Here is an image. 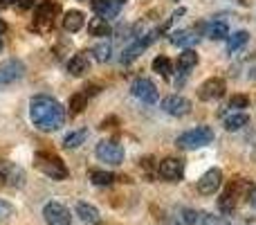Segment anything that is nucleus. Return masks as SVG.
Here are the masks:
<instances>
[{"label": "nucleus", "mask_w": 256, "mask_h": 225, "mask_svg": "<svg viewBox=\"0 0 256 225\" xmlns=\"http://www.w3.org/2000/svg\"><path fill=\"white\" fill-rule=\"evenodd\" d=\"M86 102H88V99H86V95L76 93V95H72V97H70V106H68V108H70L72 115H79L86 108Z\"/></svg>", "instance_id": "nucleus-30"}, {"label": "nucleus", "mask_w": 256, "mask_h": 225, "mask_svg": "<svg viewBox=\"0 0 256 225\" xmlns=\"http://www.w3.org/2000/svg\"><path fill=\"white\" fill-rule=\"evenodd\" d=\"M204 30H207V34L212 36L214 41H222L230 36V27H227L225 21H212L209 25H204Z\"/></svg>", "instance_id": "nucleus-19"}, {"label": "nucleus", "mask_w": 256, "mask_h": 225, "mask_svg": "<svg viewBox=\"0 0 256 225\" xmlns=\"http://www.w3.org/2000/svg\"><path fill=\"white\" fill-rule=\"evenodd\" d=\"M90 34L92 36H108L110 34V25H108L106 18H94L92 23H90Z\"/></svg>", "instance_id": "nucleus-27"}, {"label": "nucleus", "mask_w": 256, "mask_h": 225, "mask_svg": "<svg viewBox=\"0 0 256 225\" xmlns=\"http://www.w3.org/2000/svg\"><path fill=\"white\" fill-rule=\"evenodd\" d=\"M194 225H218V218L214 216V214L198 212V214H196V223Z\"/></svg>", "instance_id": "nucleus-32"}, {"label": "nucleus", "mask_w": 256, "mask_h": 225, "mask_svg": "<svg viewBox=\"0 0 256 225\" xmlns=\"http://www.w3.org/2000/svg\"><path fill=\"white\" fill-rule=\"evenodd\" d=\"M90 180H92V185H97V187H108L115 182V176H112L110 171H92L90 173Z\"/></svg>", "instance_id": "nucleus-29"}, {"label": "nucleus", "mask_w": 256, "mask_h": 225, "mask_svg": "<svg viewBox=\"0 0 256 225\" xmlns=\"http://www.w3.org/2000/svg\"><path fill=\"white\" fill-rule=\"evenodd\" d=\"M34 160H36V169H38L40 173H45V176H50L52 180H63V178H68L66 164H63L56 155H52V153H36Z\"/></svg>", "instance_id": "nucleus-2"}, {"label": "nucleus", "mask_w": 256, "mask_h": 225, "mask_svg": "<svg viewBox=\"0 0 256 225\" xmlns=\"http://www.w3.org/2000/svg\"><path fill=\"white\" fill-rule=\"evenodd\" d=\"M84 25H86L84 12H79V9H70V12H66V16H63V30L66 32H79Z\"/></svg>", "instance_id": "nucleus-16"}, {"label": "nucleus", "mask_w": 256, "mask_h": 225, "mask_svg": "<svg viewBox=\"0 0 256 225\" xmlns=\"http://www.w3.org/2000/svg\"><path fill=\"white\" fill-rule=\"evenodd\" d=\"M254 205H256V194H254Z\"/></svg>", "instance_id": "nucleus-38"}, {"label": "nucleus", "mask_w": 256, "mask_h": 225, "mask_svg": "<svg viewBox=\"0 0 256 225\" xmlns=\"http://www.w3.org/2000/svg\"><path fill=\"white\" fill-rule=\"evenodd\" d=\"M155 41V32H148V34H142V36H137L135 39V43H130L128 48L122 52V57H120V61L122 63H130V61H135L137 57H140L144 50H148V45Z\"/></svg>", "instance_id": "nucleus-5"}, {"label": "nucleus", "mask_w": 256, "mask_h": 225, "mask_svg": "<svg viewBox=\"0 0 256 225\" xmlns=\"http://www.w3.org/2000/svg\"><path fill=\"white\" fill-rule=\"evenodd\" d=\"M214 140V131L209 126H198V128H191V131L182 133L178 137L176 144L180 149H198V146H204Z\"/></svg>", "instance_id": "nucleus-3"}, {"label": "nucleus", "mask_w": 256, "mask_h": 225, "mask_svg": "<svg viewBox=\"0 0 256 225\" xmlns=\"http://www.w3.org/2000/svg\"><path fill=\"white\" fill-rule=\"evenodd\" d=\"M0 50H2V41H0Z\"/></svg>", "instance_id": "nucleus-37"}, {"label": "nucleus", "mask_w": 256, "mask_h": 225, "mask_svg": "<svg viewBox=\"0 0 256 225\" xmlns=\"http://www.w3.org/2000/svg\"><path fill=\"white\" fill-rule=\"evenodd\" d=\"M225 95V81L214 77V79H207L202 86L198 88V97L202 102H212V99H218Z\"/></svg>", "instance_id": "nucleus-10"}, {"label": "nucleus", "mask_w": 256, "mask_h": 225, "mask_svg": "<svg viewBox=\"0 0 256 225\" xmlns=\"http://www.w3.org/2000/svg\"><path fill=\"white\" fill-rule=\"evenodd\" d=\"M43 216L48 221V225H70L72 223L70 209L61 203H48L43 209Z\"/></svg>", "instance_id": "nucleus-6"}, {"label": "nucleus", "mask_w": 256, "mask_h": 225, "mask_svg": "<svg viewBox=\"0 0 256 225\" xmlns=\"http://www.w3.org/2000/svg\"><path fill=\"white\" fill-rule=\"evenodd\" d=\"M153 70L158 72V75H162V77H168L173 72V63H171V59L168 57H158V59H153Z\"/></svg>", "instance_id": "nucleus-26"}, {"label": "nucleus", "mask_w": 256, "mask_h": 225, "mask_svg": "<svg viewBox=\"0 0 256 225\" xmlns=\"http://www.w3.org/2000/svg\"><path fill=\"white\" fill-rule=\"evenodd\" d=\"M30 119L34 122L36 128L40 131H56V128L63 126L66 122V111L63 106L50 95H36L30 102Z\"/></svg>", "instance_id": "nucleus-1"}, {"label": "nucleus", "mask_w": 256, "mask_h": 225, "mask_svg": "<svg viewBox=\"0 0 256 225\" xmlns=\"http://www.w3.org/2000/svg\"><path fill=\"white\" fill-rule=\"evenodd\" d=\"M162 111L168 115H186L191 111V102L180 95H168L166 99L162 102Z\"/></svg>", "instance_id": "nucleus-12"}, {"label": "nucleus", "mask_w": 256, "mask_h": 225, "mask_svg": "<svg viewBox=\"0 0 256 225\" xmlns=\"http://www.w3.org/2000/svg\"><path fill=\"white\" fill-rule=\"evenodd\" d=\"M14 214V207L9 203H4V200H0V223L2 221H7L9 216Z\"/></svg>", "instance_id": "nucleus-33"}, {"label": "nucleus", "mask_w": 256, "mask_h": 225, "mask_svg": "<svg viewBox=\"0 0 256 225\" xmlns=\"http://www.w3.org/2000/svg\"><path fill=\"white\" fill-rule=\"evenodd\" d=\"M16 7H18V9H22V12H25V9L34 7V0H16Z\"/></svg>", "instance_id": "nucleus-34"}, {"label": "nucleus", "mask_w": 256, "mask_h": 225, "mask_svg": "<svg viewBox=\"0 0 256 225\" xmlns=\"http://www.w3.org/2000/svg\"><path fill=\"white\" fill-rule=\"evenodd\" d=\"M97 158L106 164H122L124 160V146L117 142H99L97 144Z\"/></svg>", "instance_id": "nucleus-4"}, {"label": "nucleus", "mask_w": 256, "mask_h": 225, "mask_svg": "<svg viewBox=\"0 0 256 225\" xmlns=\"http://www.w3.org/2000/svg\"><path fill=\"white\" fill-rule=\"evenodd\" d=\"M120 7H122L120 0H92V9H94V14H97V16H102V18L117 16Z\"/></svg>", "instance_id": "nucleus-15"}, {"label": "nucleus", "mask_w": 256, "mask_h": 225, "mask_svg": "<svg viewBox=\"0 0 256 225\" xmlns=\"http://www.w3.org/2000/svg\"><path fill=\"white\" fill-rule=\"evenodd\" d=\"M160 176H162L164 180H171V182L182 180V176H184V162L178 158L162 160V162H160Z\"/></svg>", "instance_id": "nucleus-8"}, {"label": "nucleus", "mask_w": 256, "mask_h": 225, "mask_svg": "<svg viewBox=\"0 0 256 225\" xmlns=\"http://www.w3.org/2000/svg\"><path fill=\"white\" fill-rule=\"evenodd\" d=\"M250 34L248 32H234V34L227 36V52H236V50H240L245 43H248Z\"/></svg>", "instance_id": "nucleus-24"}, {"label": "nucleus", "mask_w": 256, "mask_h": 225, "mask_svg": "<svg viewBox=\"0 0 256 225\" xmlns=\"http://www.w3.org/2000/svg\"><path fill=\"white\" fill-rule=\"evenodd\" d=\"M25 75V66H22L18 59H7V61L0 63V84L7 86L18 81L20 77Z\"/></svg>", "instance_id": "nucleus-7"}, {"label": "nucleus", "mask_w": 256, "mask_h": 225, "mask_svg": "<svg viewBox=\"0 0 256 225\" xmlns=\"http://www.w3.org/2000/svg\"><path fill=\"white\" fill-rule=\"evenodd\" d=\"M250 106V97L248 95H234V97L230 99V108L232 111H243V108Z\"/></svg>", "instance_id": "nucleus-31"}, {"label": "nucleus", "mask_w": 256, "mask_h": 225, "mask_svg": "<svg viewBox=\"0 0 256 225\" xmlns=\"http://www.w3.org/2000/svg\"><path fill=\"white\" fill-rule=\"evenodd\" d=\"M92 54H94V59H97L99 63H106L108 59H110V54H112V48H110V43H106V41H102V43H97L92 48Z\"/></svg>", "instance_id": "nucleus-28"}, {"label": "nucleus", "mask_w": 256, "mask_h": 225, "mask_svg": "<svg viewBox=\"0 0 256 225\" xmlns=\"http://www.w3.org/2000/svg\"><path fill=\"white\" fill-rule=\"evenodd\" d=\"M196 214L194 209L189 207H176L171 212V218H168V225H194L196 223Z\"/></svg>", "instance_id": "nucleus-17"}, {"label": "nucleus", "mask_w": 256, "mask_h": 225, "mask_svg": "<svg viewBox=\"0 0 256 225\" xmlns=\"http://www.w3.org/2000/svg\"><path fill=\"white\" fill-rule=\"evenodd\" d=\"M220 185H222V171L220 169H209L198 180V191L202 196H212V194H216Z\"/></svg>", "instance_id": "nucleus-9"}, {"label": "nucleus", "mask_w": 256, "mask_h": 225, "mask_svg": "<svg viewBox=\"0 0 256 225\" xmlns=\"http://www.w3.org/2000/svg\"><path fill=\"white\" fill-rule=\"evenodd\" d=\"M22 171L14 162H0V185H20Z\"/></svg>", "instance_id": "nucleus-14"}, {"label": "nucleus", "mask_w": 256, "mask_h": 225, "mask_svg": "<svg viewBox=\"0 0 256 225\" xmlns=\"http://www.w3.org/2000/svg\"><path fill=\"white\" fill-rule=\"evenodd\" d=\"M200 30H202V25H198L196 30H180V32H176V34H171V43L178 45V48H191L194 43H198V41H200Z\"/></svg>", "instance_id": "nucleus-13"}, {"label": "nucleus", "mask_w": 256, "mask_h": 225, "mask_svg": "<svg viewBox=\"0 0 256 225\" xmlns=\"http://www.w3.org/2000/svg\"><path fill=\"white\" fill-rule=\"evenodd\" d=\"M76 214L84 223H99V209L88 203H76Z\"/></svg>", "instance_id": "nucleus-20"}, {"label": "nucleus", "mask_w": 256, "mask_h": 225, "mask_svg": "<svg viewBox=\"0 0 256 225\" xmlns=\"http://www.w3.org/2000/svg\"><path fill=\"white\" fill-rule=\"evenodd\" d=\"M9 3H16V0H0V5H9Z\"/></svg>", "instance_id": "nucleus-36"}, {"label": "nucleus", "mask_w": 256, "mask_h": 225, "mask_svg": "<svg viewBox=\"0 0 256 225\" xmlns=\"http://www.w3.org/2000/svg\"><path fill=\"white\" fill-rule=\"evenodd\" d=\"M68 72H70L72 77H84L90 72V63H88V57L86 54H76V57L70 59V63H68Z\"/></svg>", "instance_id": "nucleus-18"}, {"label": "nucleus", "mask_w": 256, "mask_h": 225, "mask_svg": "<svg viewBox=\"0 0 256 225\" xmlns=\"http://www.w3.org/2000/svg\"><path fill=\"white\" fill-rule=\"evenodd\" d=\"M86 137H88V131H86V128L74 131V133H68V135L63 137V146H66V149H76V146H81L86 142Z\"/></svg>", "instance_id": "nucleus-22"}, {"label": "nucleus", "mask_w": 256, "mask_h": 225, "mask_svg": "<svg viewBox=\"0 0 256 225\" xmlns=\"http://www.w3.org/2000/svg\"><path fill=\"white\" fill-rule=\"evenodd\" d=\"M248 122H250V117L245 113H234V115H230V117H225V128L227 131H238V128H243Z\"/></svg>", "instance_id": "nucleus-25"}, {"label": "nucleus", "mask_w": 256, "mask_h": 225, "mask_svg": "<svg viewBox=\"0 0 256 225\" xmlns=\"http://www.w3.org/2000/svg\"><path fill=\"white\" fill-rule=\"evenodd\" d=\"M4 32H7V23L0 21V34H4Z\"/></svg>", "instance_id": "nucleus-35"}, {"label": "nucleus", "mask_w": 256, "mask_h": 225, "mask_svg": "<svg viewBox=\"0 0 256 225\" xmlns=\"http://www.w3.org/2000/svg\"><path fill=\"white\" fill-rule=\"evenodd\" d=\"M132 95H135L137 99H142L144 104H155L158 102V88H155L153 81L148 79H137L135 84H132Z\"/></svg>", "instance_id": "nucleus-11"}, {"label": "nucleus", "mask_w": 256, "mask_h": 225, "mask_svg": "<svg viewBox=\"0 0 256 225\" xmlns=\"http://www.w3.org/2000/svg\"><path fill=\"white\" fill-rule=\"evenodd\" d=\"M196 63H198V54H196V50H191V48L182 50L180 59H178V68H180L182 72H186V70H191Z\"/></svg>", "instance_id": "nucleus-21"}, {"label": "nucleus", "mask_w": 256, "mask_h": 225, "mask_svg": "<svg viewBox=\"0 0 256 225\" xmlns=\"http://www.w3.org/2000/svg\"><path fill=\"white\" fill-rule=\"evenodd\" d=\"M54 12H56V7H54L52 3H45V5H40V7H38V12H36V23H38V25L50 27V23H52Z\"/></svg>", "instance_id": "nucleus-23"}]
</instances>
